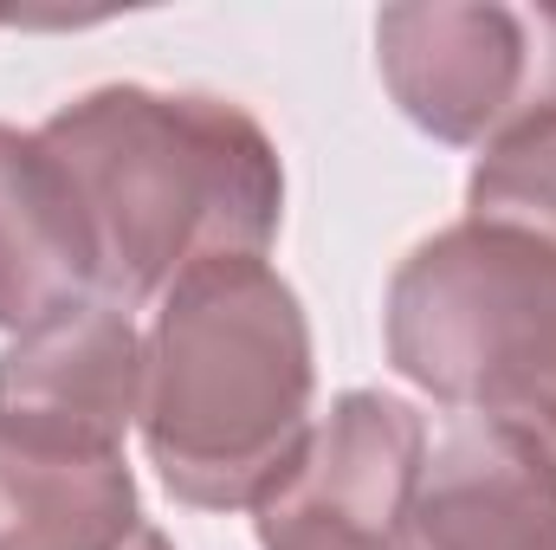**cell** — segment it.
Returning a JSON list of instances; mask_svg holds the SVG:
<instances>
[{
    "mask_svg": "<svg viewBox=\"0 0 556 550\" xmlns=\"http://www.w3.org/2000/svg\"><path fill=\"white\" fill-rule=\"evenodd\" d=\"M311 324L266 260H201L142 343V447L201 512H260L311 447Z\"/></svg>",
    "mask_w": 556,
    "mask_h": 550,
    "instance_id": "obj_2",
    "label": "cell"
},
{
    "mask_svg": "<svg viewBox=\"0 0 556 550\" xmlns=\"http://www.w3.org/2000/svg\"><path fill=\"white\" fill-rule=\"evenodd\" d=\"M142 525L124 447L0 421V550H130Z\"/></svg>",
    "mask_w": 556,
    "mask_h": 550,
    "instance_id": "obj_9",
    "label": "cell"
},
{
    "mask_svg": "<svg viewBox=\"0 0 556 550\" xmlns=\"http://www.w3.org/2000/svg\"><path fill=\"white\" fill-rule=\"evenodd\" d=\"M466 208L472 221L531 227L556 247V98L531 104L518 124H505L485 142L466 182Z\"/></svg>",
    "mask_w": 556,
    "mask_h": 550,
    "instance_id": "obj_10",
    "label": "cell"
},
{
    "mask_svg": "<svg viewBox=\"0 0 556 550\" xmlns=\"http://www.w3.org/2000/svg\"><path fill=\"white\" fill-rule=\"evenodd\" d=\"M376 65L402 117L440 142H492L556 98V20L518 7H382Z\"/></svg>",
    "mask_w": 556,
    "mask_h": 550,
    "instance_id": "obj_4",
    "label": "cell"
},
{
    "mask_svg": "<svg viewBox=\"0 0 556 550\" xmlns=\"http://www.w3.org/2000/svg\"><path fill=\"white\" fill-rule=\"evenodd\" d=\"M91 240L98 298L130 311L201 260H266L285 214L273 137L227 98L98 85L46 117Z\"/></svg>",
    "mask_w": 556,
    "mask_h": 550,
    "instance_id": "obj_1",
    "label": "cell"
},
{
    "mask_svg": "<svg viewBox=\"0 0 556 550\" xmlns=\"http://www.w3.org/2000/svg\"><path fill=\"white\" fill-rule=\"evenodd\" d=\"M98 298V240L39 130L0 124V330L26 337Z\"/></svg>",
    "mask_w": 556,
    "mask_h": 550,
    "instance_id": "obj_8",
    "label": "cell"
},
{
    "mask_svg": "<svg viewBox=\"0 0 556 550\" xmlns=\"http://www.w3.org/2000/svg\"><path fill=\"white\" fill-rule=\"evenodd\" d=\"M408 525L420 550H556V466L525 427L459 414L427 440Z\"/></svg>",
    "mask_w": 556,
    "mask_h": 550,
    "instance_id": "obj_6",
    "label": "cell"
},
{
    "mask_svg": "<svg viewBox=\"0 0 556 550\" xmlns=\"http://www.w3.org/2000/svg\"><path fill=\"white\" fill-rule=\"evenodd\" d=\"M551 20H556V13H551Z\"/></svg>",
    "mask_w": 556,
    "mask_h": 550,
    "instance_id": "obj_12",
    "label": "cell"
},
{
    "mask_svg": "<svg viewBox=\"0 0 556 550\" xmlns=\"http://www.w3.org/2000/svg\"><path fill=\"white\" fill-rule=\"evenodd\" d=\"M142 414V337L130 311L91 298L0 357V421L65 440L124 447V427Z\"/></svg>",
    "mask_w": 556,
    "mask_h": 550,
    "instance_id": "obj_7",
    "label": "cell"
},
{
    "mask_svg": "<svg viewBox=\"0 0 556 550\" xmlns=\"http://www.w3.org/2000/svg\"><path fill=\"white\" fill-rule=\"evenodd\" d=\"M427 466V421L395 396L350 389L311 427L304 460L260 505L266 550H420L415 486Z\"/></svg>",
    "mask_w": 556,
    "mask_h": 550,
    "instance_id": "obj_5",
    "label": "cell"
},
{
    "mask_svg": "<svg viewBox=\"0 0 556 550\" xmlns=\"http://www.w3.org/2000/svg\"><path fill=\"white\" fill-rule=\"evenodd\" d=\"M130 550H175V545H168V538H162L155 525H142V538H137V545H130Z\"/></svg>",
    "mask_w": 556,
    "mask_h": 550,
    "instance_id": "obj_11",
    "label": "cell"
},
{
    "mask_svg": "<svg viewBox=\"0 0 556 550\" xmlns=\"http://www.w3.org/2000/svg\"><path fill=\"white\" fill-rule=\"evenodd\" d=\"M395 370L459 414H505L556 363V247L531 227L459 221L389 278Z\"/></svg>",
    "mask_w": 556,
    "mask_h": 550,
    "instance_id": "obj_3",
    "label": "cell"
}]
</instances>
